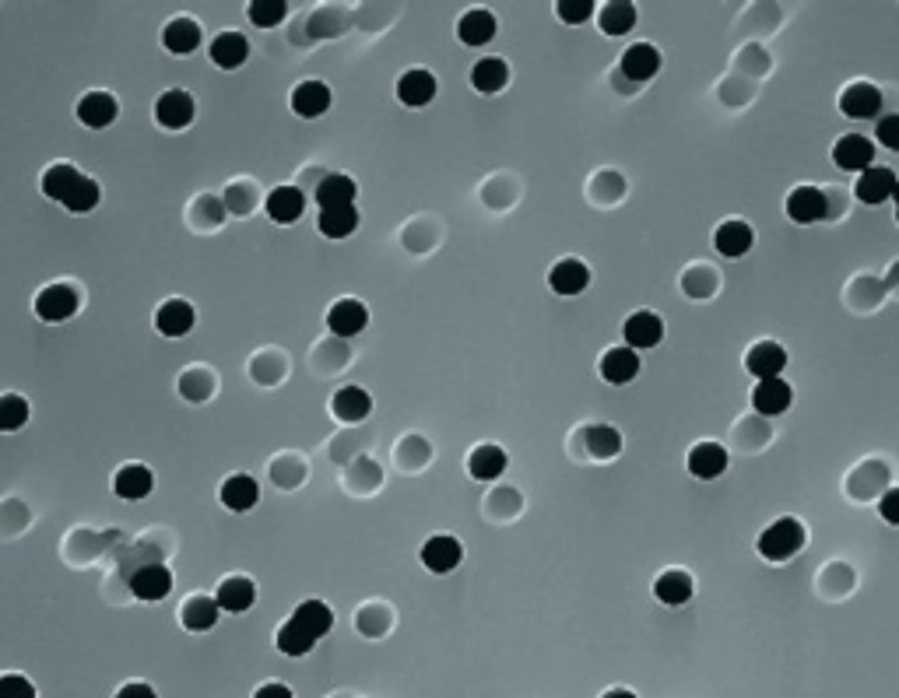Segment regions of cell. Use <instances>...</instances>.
Masks as SVG:
<instances>
[{"instance_id": "6da1fadb", "label": "cell", "mask_w": 899, "mask_h": 698, "mask_svg": "<svg viewBox=\"0 0 899 698\" xmlns=\"http://www.w3.org/2000/svg\"><path fill=\"white\" fill-rule=\"evenodd\" d=\"M334 628V611L324 604V600H306V604L295 607V614L278 628V639L274 646L285 656H306L327 632Z\"/></svg>"}, {"instance_id": "7a4b0ae2", "label": "cell", "mask_w": 899, "mask_h": 698, "mask_svg": "<svg viewBox=\"0 0 899 698\" xmlns=\"http://www.w3.org/2000/svg\"><path fill=\"white\" fill-rule=\"evenodd\" d=\"M805 541H808L805 527H801L798 520H791V516H784V520L770 523V527L759 534L756 548L766 562H787V558H794L801 548H805Z\"/></svg>"}, {"instance_id": "3957f363", "label": "cell", "mask_w": 899, "mask_h": 698, "mask_svg": "<svg viewBox=\"0 0 899 698\" xmlns=\"http://www.w3.org/2000/svg\"><path fill=\"white\" fill-rule=\"evenodd\" d=\"M81 299L78 292H74L71 285H64V281H57V285H46L43 292L36 295V316L46 323H64L71 320L74 313H78Z\"/></svg>"}, {"instance_id": "277c9868", "label": "cell", "mask_w": 899, "mask_h": 698, "mask_svg": "<svg viewBox=\"0 0 899 698\" xmlns=\"http://www.w3.org/2000/svg\"><path fill=\"white\" fill-rule=\"evenodd\" d=\"M899 179L896 172L889 169V165H871V169H864L861 176H857V200L861 204H885V200H892V193H896Z\"/></svg>"}, {"instance_id": "5b68a950", "label": "cell", "mask_w": 899, "mask_h": 698, "mask_svg": "<svg viewBox=\"0 0 899 698\" xmlns=\"http://www.w3.org/2000/svg\"><path fill=\"white\" fill-rule=\"evenodd\" d=\"M829 214V200L819 186H798L787 197V218L798 221V225H815Z\"/></svg>"}, {"instance_id": "8992f818", "label": "cell", "mask_w": 899, "mask_h": 698, "mask_svg": "<svg viewBox=\"0 0 899 698\" xmlns=\"http://www.w3.org/2000/svg\"><path fill=\"white\" fill-rule=\"evenodd\" d=\"M194 99H190L187 92H180V88H173V92H162L159 102H155V120L162 123L166 130H183L194 123Z\"/></svg>"}, {"instance_id": "52a82bcc", "label": "cell", "mask_w": 899, "mask_h": 698, "mask_svg": "<svg viewBox=\"0 0 899 698\" xmlns=\"http://www.w3.org/2000/svg\"><path fill=\"white\" fill-rule=\"evenodd\" d=\"M464 558V548L457 537H446V534H436L425 541L422 548V565L429 572H436V576H443V572H454L457 565H461Z\"/></svg>"}, {"instance_id": "ba28073f", "label": "cell", "mask_w": 899, "mask_h": 698, "mask_svg": "<svg viewBox=\"0 0 899 698\" xmlns=\"http://www.w3.org/2000/svg\"><path fill=\"white\" fill-rule=\"evenodd\" d=\"M840 109H843V116H850V120H871V116H878V109H882V92H878L875 85H868V81H854V85L843 88Z\"/></svg>"}, {"instance_id": "9c48e42d", "label": "cell", "mask_w": 899, "mask_h": 698, "mask_svg": "<svg viewBox=\"0 0 899 698\" xmlns=\"http://www.w3.org/2000/svg\"><path fill=\"white\" fill-rule=\"evenodd\" d=\"M833 162L840 165L843 172H864V169H871V162H875V144L861 134H847L836 141Z\"/></svg>"}, {"instance_id": "30bf717a", "label": "cell", "mask_w": 899, "mask_h": 698, "mask_svg": "<svg viewBox=\"0 0 899 698\" xmlns=\"http://www.w3.org/2000/svg\"><path fill=\"white\" fill-rule=\"evenodd\" d=\"M622 337H626V348L643 351V348H657L664 337V323L657 313H633L626 323H622Z\"/></svg>"}, {"instance_id": "8fae6325", "label": "cell", "mask_w": 899, "mask_h": 698, "mask_svg": "<svg viewBox=\"0 0 899 698\" xmlns=\"http://www.w3.org/2000/svg\"><path fill=\"white\" fill-rule=\"evenodd\" d=\"M745 369L756 379H777L780 372L787 369V351L773 341H759L748 348L745 355Z\"/></svg>"}, {"instance_id": "7c38bea8", "label": "cell", "mask_w": 899, "mask_h": 698, "mask_svg": "<svg viewBox=\"0 0 899 698\" xmlns=\"http://www.w3.org/2000/svg\"><path fill=\"white\" fill-rule=\"evenodd\" d=\"M727 463H731V456L720 442H699L689 453V471L699 481H717L727 471Z\"/></svg>"}, {"instance_id": "4fadbf2b", "label": "cell", "mask_w": 899, "mask_h": 698, "mask_svg": "<svg viewBox=\"0 0 899 698\" xmlns=\"http://www.w3.org/2000/svg\"><path fill=\"white\" fill-rule=\"evenodd\" d=\"M369 323V309L362 306L359 299H341L331 306V313H327V327H331V334L338 337H355L362 334Z\"/></svg>"}, {"instance_id": "5bb4252c", "label": "cell", "mask_w": 899, "mask_h": 698, "mask_svg": "<svg viewBox=\"0 0 899 698\" xmlns=\"http://www.w3.org/2000/svg\"><path fill=\"white\" fill-rule=\"evenodd\" d=\"M794 393L791 386L784 383V379H759L756 390H752V407H756L759 414H766V418H777V414H784L787 407H791Z\"/></svg>"}, {"instance_id": "9a60e30c", "label": "cell", "mask_w": 899, "mask_h": 698, "mask_svg": "<svg viewBox=\"0 0 899 698\" xmlns=\"http://www.w3.org/2000/svg\"><path fill=\"white\" fill-rule=\"evenodd\" d=\"M130 590L137 600H162L173 590V572L166 565H144L130 576Z\"/></svg>"}, {"instance_id": "2e32d148", "label": "cell", "mask_w": 899, "mask_h": 698, "mask_svg": "<svg viewBox=\"0 0 899 698\" xmlns=\"http://www.w3.org/2000/svg\"><path fill=\"white\" fill-rule=\"evenodd\" d=\"M397 99H401L404 106H411V109L429 106V102L436 99V78H432L429 71H422V67L404 71L401 81H397Z\"/></svg>"}, {"instance_id": "e0dca14e", "label": "cell", "mask_w": 899, "mask_h": 698, "mask_svg": "<svg viewBox=\"0 0 899 698\" xmlns=\"http://www.w3.org/2000/svg\"><path fill=\"white\" fill-rule=\"evenodd\" d=\"M303 211H306V197L299 186H278V190L267 193V214L278 225H292V221L303 218Z\"/></svg>"}, {"instance_id": "ac0fdd59", "label": "cell", "mask_w": 899, "mask_h": 698, "mask_svg": "<svg viewBox=\"0 0 899 698\" xmlns=\"http://www.w3.org/2000/svg\"><path fill=\"white\" fill-rule=\"evenodd\" d=\"M152 488H155V478H152V471H148L144 463H127V467H120V474L113 478V492L120 495V499H127V502L148 499Z\"/></svg>"}, {"instance_id": "d6986e66", "label": "cell", "mask_w": 899, "mask_h": 698, "mask_svg": "<svg viewBox=\"0 0 899 698\" xmlns=\"http://www.w3.org/2000/svg\"><path fill=\"white\" fill-rule=\"evenodd\" d=\"M197 323V313L190 302L183 299H169L159 306V313H155V327H159V334L166 337H183L190 334V327Z\"/></svg>"}, {"instance_id": "ffe728a7", "label": "cell", "mask_w": 899, "mask_h": 698, "mask_svg": "<svg viewBox=\"0 0 899 698\" xmlns=\"http://www.w3.org/2000/svg\"><path fill=\"white\" fill-rule=\"evenodd\" d=\"M292 109L303 120H317L331 109V88L324 81H303V85L292 92Z\"/></svg>"}, {"instance_id": "44dd1931", "label": "cell", "mask_w": 899, "mask_h": 698, "mask_svg": "<svg viewBox=\"0 0 899 698\" xmlns=\"http://www.w3.org/2000/svg\"><path fill=\"white\" fill-rule=\"evenodd\" d=\"M601 376L612 386H626L640 376V355L633 348H612L601 358Z\"/></svg>"}, {"instance_id": "7402d4cb", "label": "cell", "mask_w": 899, "mask_h": 698, "mask_svg": "<svg viewBox=\"0 0 899 698\" xmlns=\"http://www.w3.org/2000/svg\"><path fill=\"white\" fill-rule=\"evenodd\" d=\"M331 411L334 418L348 421V425H355V421H366L369 411H373V400H369V393L362 390V386H341L338 393H334L331 400Z\"/></svg>"}, {"instance_id": "603a6c76", "label": "cell", "mask_w": 899, "mask_h": 698, "mask_svg": "<svg viewBox=\"0 0 899 698\" xmlns=\"http://www.w3.org/2000/svg\"><path fill=\"white\" fill-rule=\"evenodd\" d=\"M657 71H661V53L650 43H636L622 53V74L629 81H650Z\"/></svg>"}, {"instance_id": "cb8c5ba5", "label": "cell", "mask_w": 899, "mask_h": 698, "mask_svg": "<svg viewBox=\"0 0 899 698\" xmlns=\"http://www.w3.org/2000/svg\"><path fill=\"white\" fill-rule=\"evenodd\" d=\"M116 116H120V106H116V99L113 95H106V92H88L85 99L78 102V120L85 123V127H92V130L109 127Z\"/></svg>"}, {"instance_id": "d4e9b609", "label": "cell", "mask_w": 899, "mask_h": 698, "mask_svg": "<svg viewBox=\"0 0 899 698\" xmlns=\"http://www.w3.org/2000/svg\"><path fill=\"white\" fill-rule=\"evenodd\" d=\"M218 614H222L218 600L215 597H201V593L187 597V600H183V607H180L183 628H190V632H208V628H215L218 625Z\"/></svg>"}, {"instance_id": "484cf974", "label": "cell", "mask_w": 899, "mask_h": 698, "mask_svg": "<svg viewBox=\"0 0 899 698\" xmlns=\"http://www.w3.org/2000/svg\"><path fill=\"white\" fill-rule=\"evenodd\" d=\"M548 285L555 295H580L590 285V271L583 260H559L548 274Z\"/></svg>"}, {"instance_id": "4316f807", "label": "cell", "mask_w": 899, "mask_h": 698, "mask_svg": "<svg viewBox=\"0 0 899 698\" xmlns=\"http://www.w3.org/2000/svg\"><path fill=\"white\" fill-rule=\"evenodd\" d=\"M218 607L229 614H243L253 607V600H257V586H253V579L246 576H229L222 586H218Z\"/></svg>"}, {"instance_id": "83f0119b", "label": "cell", "mask_w": 899, "mask_h": 698, "mask_svg": "<svg viewBox=\"0 0 899 698\" xmlns=\"http://www.w3.org/2000/svg\"><path fill=\"white\" fill-rule=\"evenodd\" d=\"M713 243H717V250L724 253L727 260H738V257H745V253L752 250L756 236H752V228H748V221H724V225L717 228V236H713Z\"/></svg>"}, {"instance_id": "f1b7e54d", "label": "cell", "mask_w": 899, "mask_h": 698, "mask_svg": "<svg viewBox=\"0 0 899 698\" xmlns=\"http://www.w3.org/2000/svg\"><path fill=\"white\" fill-rule=\"evenodd\" d=\"M506 449L503 446H492V442H485V446H478L475 453H471L468 460V471L475 481H496L506 474Z\"/></svg>"}, {"instance_id": "f546056e", "label": "cell", "mask_w": 899, "mask_h": 698, "mask_svg": "<svg viewBox=\"0 0 899 698\" xmlns=\"http://www.w3.org/2000/svg\"><path fill=\"white\" fill-rule=\"evenodd\" d=\"M692 590H696V586H692V576H689V572H682V569L661 572V576H657V583H654V597L661 600V604H668V607L689 604Z\"/></svg>"}, {"instance_id": "4dcf8cb0", "label": "cell", "mask_w": 899, "mask_h": 698, "mask_svg": "<svg viewBox=\"0 0 899 698\" xmlns=\"http://www.w3.org/2000/svg\"><path fill=\"white\" fill-rule=\"evenodd\" d=\"M355 193H359V186H355L352 176L331 172V176L320 179L317 204H320V211H327V207H348V204H355Z\"/></svg>"}, {"instance_id": "1f68e13d", "label": "cell", "mask_w": 899, "mask_h": 698, "mask_svg": "<svg viewBox=\"0 0 899 698\" xmlns=\"http://www.w3.org/2000/svg\"><path fill=\"white\" fill-rule=\"evenodd\" d=\"M257 499H260V488L250 474H232L222 485V506L232 509V513H246V509L257 506Z\"/></svg>"}, {"instance_id": "d6a6232c", "label": "cell", "mask_w": 899, "mask_h": 698, "mask_svg": "<svg viewBox=\"0 0 899 698\" xmlns=\"http://www.w3.org/2000/svg\"><path fill=\"white\" fill-rule=\"evenodd\" d=\"M246 57H250V43H246V36H239V32H222V36H215V43H211V60H215L218 67H225V71L243 67Z\"/></svg>"}, {"instance_id": "836d02e7", "label": "cell", "mask_w": 899, "mask_h": 698, "mask_svg": "<svg viewBox=\"0 0 899 698\" xmlns=\"http://www.w3.org/2000/svg\"><path fill=\"white\" fill-rule=\"evenodd\" d=\"M636 25V8L629 0H608L605 8L597 11V29L605 36H626Z\"/></svg>"}, {"instance_id": "e575fe53", "label": "cell", "mask_w": 899, "mask_h": 698, "mask_svg": "<svg viewBox=\"0 0 899 698\" xmlns=\"http://www.w3.org/2000/svg\"><path fill=\"white\" fill-rule=\"evenodd\" d=\"M506 81H510V67H506V60H499V57H485L471 67V85H475L482 95L503 92Z\"/></svg>"}, {"instance_id": "d590c367", "label": "cell", "mask_w": 899, "mask_h": 698, "mask_svg": "<svg viewBox=\"0 0 899 698\" xmlns=\"http://www.w3.org/2000/svg\"><path fill=\"white\" fill-rule=\"evenodd\" d=\"M162 43H166V50L176 53V57H187V53H194L197 46H201V25L190 22V18H176V22H169L166 32H162Z\"/></svg>"}, {"instance_id": "8d00e7d4", "label": "cell", "mask_w": 899, "mask_h": 698, "mask_svg": "<svg viewBox=\"0 0 899 698\" xmlns=\"http://www.w3.org/2000/svg\"><path fill=\"white\" fill-rule=\"evenodd\" d=\"M457 39L464 46H485L496 39V18L489 11H468V15L457 22Z\"/></svg>"}, {"instance_id": "74e56055", "label": "cell", "mask_w": 899, "mask_h": 698, "mask_svg": "<svg viewBox=\"0 0 899 698\" xmlns=\"http://www.w3.org/2000/svg\"><path fill=\"white\" fill-rule=\"evenodd\" d=\"M317 228L324 232L327 239H345V236H352L355 228H359V211H355V204L327 207V211H320Z\"/></svg>"}, {"instance_id": "f35d334b", "label": "cell", "mask_w": 899, "mask_h": 698, "mask_svg": "<svg viewBox=\"0 0 899 698\" xmlns=\"http://www.w3.org/2000/svg\"><path fill=\"white\" fill-rule=\"evenodd\" d=\"M85 176V172H78L74 169L71 162H57V165H50V169L43 172V193L50 200H60V204H64L67 200V193L74 190V186H78V179Z\"/></svg>"}, {"instance_id": "ab89813d", "label": "cell", "mask_w": 899, "mask_h": 698, "mask_svg": "<svg viewBox=\"0 0 899 698\" xmlns=\"http://www.w3.org/2000/svg\"><path fill=\"white\" fill-rule=\"evenodd\" d=\"M583 442H587L594 460H612V456L622 453V435L615 425H590L587 435H583Z\"/></svg>"}, {"instance_id": "60d3db41", "label": "cell", "mask_w": 899, "mask_h": 698, "mask_svg": "<svg viewBox=\"0 0 899 698\" xmlns=\"http://www.w3.org/2000/svg\"><path fill=\"white\" fill-rule=\"evenodd\" d=\"M246 15H250V22L257 25V29H274V25L285 22L288 4L285 0H253L250 8H246Z\"/></svg>"}, {"instance_id": "b9f144b4", "label": "cell", "mask_w": 899, "mask_h": 698, "mask_svg": "<svg viewBox=\"0 0 899 698\" xmlns=\"http://www.w3.org/2000/svg\"><path fill=\"white\" fill-rule=\"evenodd\" d=\"M29 421V404L18 393H4L0 397V432H18Z\"/></svg>"}, {"instance_id": "7bdbcfd3", "label": "cell", "mask_w": 899, "mask_h": 698, "mask_svg": "<svg viewBox=\"0 0 899 698\" xmlns=\"http://www.w3.org/2000/svg\"><path fill=\"white\" fill-rule=\"evenodd\" d=\"M95 204H99V183H95L92 176H81L78 186L67 193L64 207L67 211H74V214H85V211H92Z\"/></svg>"}, {"instance_id": "ee69618b", "label": "cell", "mask_w": 899, "mask_h": 698, "mask_svg": "<svg viewBox=\"0 0 899 698\" xmlns=\"http://www.w3.org/2000/svg\"><path fill=\"white\" fill-rule=\"evenodd\" d=\"M594 11H597L594 0H559V4H555V15H559L566 25H580V22H587V18L594 15Z\"/></svg>"}, {"instance_id": "f6af8a7d", "label": "cell", "mask_w": 899, "mask_h": 698, "mask_svg": "<svg viewBox=\"0 0 899 698\" xmlns=\"http://www.w3.org/2000/svg\"><path fill=\"white\" fill-rule=\"evenodd\" d=\"M0 698H36V688H32L29 677L8 674L0 677Z\"/></svg>"}, {"instance_id": "bcb514c9", "label": "cell", "mask_w": 899, "mask_h": 698, "mask_svg": "<svg viewBox=\"0 0 899 698\" xmlns=\"http://www.w3.org/2000/svg\"><path fill=\"white\" fill-rule=\"evenodd\" d=\"M875 137H878V144H885L889 151H899V113H892V116H885V120H878Z\"/></svg>"}, {"instance_id": "7dc6e473", "label": "cell", "mask_w": 899, "mask_h": 698, "mask_svg": "<svg viewBox=\"0 0 899 698\" xmlns=\"http://www.w3.org/2000/svg\"><path fill=\"white\" fill-rule=\"evenodd\" d=\"M878 513H882L885 523H896V527H899V488H892V492L882 495V502H878Z\"/></svg>"}, {"instance_id": "c3c4849f", "label": "cell", "mask_w": 899, "mask_h": 698, "mask_svg": "<svg viewBox=\"0 0 899 698\" xmlns=\"http://www.w3.org/2000/svg\"><path fill=\"white\" fill-rule=\"evenodd\" d=\"M116 698H155V691H152V684L130 681V684H123V688L116 691Z\"/></svg>"}, {"instance_id": "681fc988", "label": "cell", "mask_w": 899, "mask_h": 698, "mask_svg": "<svg viewBox=\"0 0 899 698\" xmlns=\"http://www.w3.org/2000/svg\"><path fill=\"white\" fill-rule=\"evenodd\" d=\"M253 698H292V688H285V684L271 681V684H264V688H257V695H253Z\"/></svg>"}, {"instance_id": "f907efd6", "label": "cell", "mask_w": 899, "mask_h": 698, "mask_svg": "<svg viewBox=\"0 0 899 698\" xmlns=\"http://www.w3.org/2000/svg\"><path fill=\"white\" fill-rule=\"evenodd\" d=\"M601 698H636V695L633 691H626V688H612V691H605Z\"/></svg>"}, {"instance_id": "816d5d0a", "label": "cell", "mask_w": 899, "mask_h": 698, "mask_svg": "<svg viewBox=\"0 0 899 698\" xmlns=\"http://www.w3.org/2000/svg\"><path fill=\"white\" fill-rule=\"evenodd\" d=\"M892 200H896V221H899V186H896V193H892Z\"/></svg>"}]
</instances>
